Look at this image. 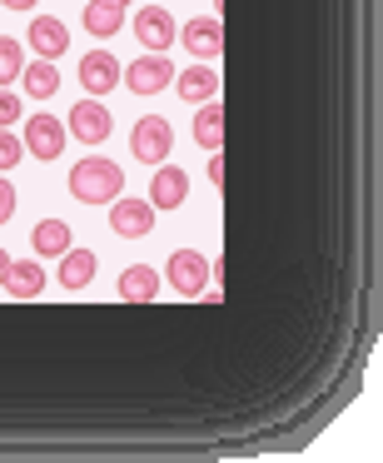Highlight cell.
<instances>
[{"instance_id":"6da1fadb","label":"cell","mask_w":383,"mask_h":463,"mask_svg":"<svg viewBox=\"0 0 383 463\" xmlns=\"http://www.w3.org/2000/svg\"><path fill=\"white\" fill-rule=\"evenodd\" d=\"M125 190V170L115 160H80L70 170V194L80 204H110Z\"/></svg>"},{"instance_id":"7a4b0ae2","label":"cell","mask_w":383,"mask_h":463,"mask_svg":"<svg viewBox=\"0 0 383 463\" xmlns=\"http://www.w3.org/2000/svg\"><path fill=\"white\" fill-rule=\"evenodd\" d=\"M130 150H135V160H145V165L170 160V155H174V130H170V120H164V115H145V120H135Z\"/></svg>"},{"instance_id":"3957f363","label":"cell","mask_w":383,"mask_h":463,"mask_svg":"<svg viewBox=\"0 0 383 463\" xmlns=\"http://www.w3.org/2000/svg\"><path fill=\"white\" fill-rule=\"evenodd\" d=\"M164 279H170L174 294L194 299V294H204V284H210V260H204L200 250H174V254H170V269H164Z\"/></svg>"},{"instance_id":"277c9868","label":"cell","mask_w":383,"mask_h":463,"mask_svg":"<svg viewBox=\"0 0 383 463\" xmlns=\"http://www.w3.org/2000/svg\"><path fill=\"white\" fill-rule=\"evenodd\" d=\"M180 41L190 45L194 61L214 65L224 55V25H220V15H194V21H184L180 25Z\"/></svg>"},{"instance_id":"5b68a950","label":"cell","mask_w":383,"mask_h":463,"mask_svg":"<svg viewBox=\"0 0 383 463\" xmlns=\"http://www.w3.org/2000/svg\"><path fill=\"white\" fill-rule=\"evenodd\" d=\"M135 35H140V45L150 55H164L180 41V25H174V15L164 11V5H145V11L135 15Z\"/></svg>"},{"instance_id":"8992f818","label":"cell","mask_w":383,"mask_h":463,"mask_svg":"<svg viewBox=\"0 0 383 463\" xmlns=\"http://www.w3.org/2000/svg\"><path fill=\"white\" fill-rule=\"evenodd\" d=\"M65 120H70V135H75V140H85V145H105V140H110V130H115L110 110H105L95 95H85Z\"/></svg>"},{"instance_id":"52a82bcc","label":"cell","mask_w":383,"mask_h":463,"mask_svg":"<svg viewBox=\"0 0 383 463\" xmlns=\"http://www.w3.org/2000/svg\"><path fill=\"white\" fill-rule=\"evenodd\" d=\"M65 135L70 130H65L55 115H31V120H25V150H31L35 160H61Z\"/></svg>"},{"instance_id":"ba28073f","label":"cell","mask_w":383,"mask_h":463,"mask_svg":"<svg viewBox=\"0 0 383 463\" xmlns=\"http://www.w3.org/2000/svg\"><path fill=\"white\" fill-rule=\"evenodd\" d=\"M110 230L120 240H145L154 230V204L150 200H110Z\"/></svg>"},{"instance_id":"9c48e42d","label":"cell","mask_w":383,"mask_h":463,"mask_svg":"<svg viewBox=\"0 0 383 463\" xmlns=\"http://www.w3.org/2000/svg\"><path fill=\"white\" fill-rule=\"evenodd\" d=\"M120 61H115L110 51H90L80 61V85H85V95H95V100H100V95H110L115 85H120Z\"/></svg>"},{"instance_id":"30bf717a","label":"cell","mask_w":383,"mask_h":463,"mask_svg":"<svg viewBox=\"0 0 383 463\" xmlns=\"http://www.w3.org/2000/svg\"><path fill=\"white\" fill-rule=\"evenodd\" d=\"M135 95H160L164 85L174 80V65L164 55H145V61H130V75H120Z\"/></svg>"},{"instance_id":"8fae6325","label":"cell","mask_w":383,"mask_h":463,"mask_svg":"<svg viewBox=\"0 0 383 463\" xmlns=\"http://www.w3.org/2000/svg\"><path fill=\"white\" fill-rule=\"evenodd\" d=\"M184 194H190V175L180 170V165H160L150 180V204L154 210H180Z\"/></svg>"},{"instance_id":"7c38bea8","label":"cell","mask_w":383,"mask_h":463,"mask_svg":"<svg viewBox=\"0 0 383 463\" xmlns=\"http://www.w3.org/2000/svg\"><path fill=\"white\" fill-rule=\"evenodd\" d=\"M0 289L11 294V299H35V294L45 289V269L35 260H11L5 264V279H0Z\"/></svg>"},{"instance_id":"4fadbf2b","label":"cell","mask_w":383,"mask_h":463,"mask_svg":"<svg viewBox=\"0 0 383 463\" xmlns=\"http://www.w3.org/2000/svg\"><path fill=\"white\" fill-rule=\"evenodd\" d=\"M31 45L41 51V61H61V55L70 51V31H65V21H55V15H35Z\"/></svg>"},{"instance_id":"5bb4252c","label":"cell","mask_w":383,"mask_h":463,"mask_svg":"<svg viewBox=\"0 0 383 463\" xmlns=\"http://www.w3.org/2000/svg\"><path fill=\"white\" fill-rule=\"evenodd\" d=\"M174 90H180V100H190V105H204V100H214L220 95V75H214V65H190L184 75H174Z\"/></svg>"},{"instance_id":"9a60e30c","label":"cell","mask_w":383,"mask_h":463,"mask_svg":"<svg viewBox=\"0 0 383 463\" xmlns=\"http://www.w3.org/2000/svg\"><path fill=\"white\" fill-rule=\"evenodd\" d=\"M125 25V0H85V31L95 41H110Z\"/></svg>"},{"instance_id":"2e32d148","label":"cell","mask_w":383,"mask_h":463,"mask_svg":"<svg viewBox=\"0 0 383 463\" xmlns=\"http://www.w3.org/2000/svg\"><path fill=\"white\" fill-rule=\"evenodd\" d=\"M120 299L125 304L160 299V269H150V264H130V269L120 274Z\"/></svg>"},{"instance_id":"e0dca14e","label":"cell","mask_w":383,"mask_h":463,"mask_svg":"<svg viewBox=\"0 0 383 463\" xmlns=\"http://www.w3.org/2000/svg\"><path fill=\"white\" fill-rule=\"evenodd\" d=\"M194 140H200V150H210V155L224 145V105H220V95L200 105V115H194Z\"/></svg>"},{"instance_id":"ac0fdd59","label":"cell","mask_w":383,"mask_h":463,"mask_svg":"<svg viewBox=\"0 0 383 463\" xmlns=\"http://www.w3.org/2000/svg\"><path fill=\"white\" fill-rule=\"evenodd\" d=\"M95 269H100L95 250H65L61 254V284L65 289H85V284L95 279Z\"/></svg>"},{"instance_id":"d6986e66","label":"cell","mask_w":383,"mask_h":463,"mask_svg":"<svg viewBox=\"0 0 383 463\" xmlns=\"http://www.w3.org/2000/svg\"><path fill=\"white\" fill-rule=\"evenodd\" d=\"M31 244H35L41 260H61V254L70 250V224H65V220H41V224H35V234H31Z\"/></svg>"},{"instance_id":"ffe728a7","label":"cell","mask_w":383,"mask_h":463,"mask_svg":"<svg viewBox=\"0 0 383 463\" xmlns=\"http://www.w3.org/2000/svg\"><path fill=\"white\" fill-rule=\"evenodd\" d=\"M25 80V95H35V100H51L55 90H61V71H55V61H35L21 71Z\"/></svg>"},{"instance_id":"44dd1931","label":"cell","mask_w":383,"mask_h":463,"mask_svg":"<svg viewBox=\"0 0 383 463\" xmlns=\"http://www.w3.org/2000/svg\"><path fill=\"white\" fill-rule=\"evenodd\" d=\"M25 71V55H21V41H11V35H0V85L21 80Z\"/></svg>"},{"instance_id":"7402d4cb","label":"cell","mask_w":383,"mask_h":463,"mask_svg":"<svg viewBox=\"0 0 383 463\" xmlns=\"http://www.w3.org/2000/svg\"><path fill=\"white\" fill-rule=\"evenodd\" d=\"M21 155H25V140H15L11 130H0V175L15 170V165H21Z\"/></svg>"},{"instance_id":"603a6c76","label":"cell","mask_w":383,"mask_h":463,"mask_svg":"<svg viewBox=\"0 0 383 463\" xmlns=\"http://www.w3.org/2000/svg\"><path fill=\"white\" fill-rule=\"evenodd\" d=\"M11 120H21V95L11 85H0V130H11Z\"/></svg>"},{"instance_id":"cb8c5ba5","label":"cell","mask_w":383,"mask_h":463,"mask_svg":"<svg viewBox=\"0 0 383 463\" xmlns=\"http://www.w3.org/2000/svg\"><path fill=\"white\" fill-rule=\"evenodd\" d=\"M11 214H15V184L5 180V175H0V224L11 220Z\"/></svg>"},{"instance_id":"d4e9b609","label":"cell","mask_w":383,"mask_h":463,"mask_svg":"<svg viewBox=\"0 0 383 463\" xmlns=\"http://www.w3.org/2000/svg\"><path fill=\"white\" fill-rule=\"evenodd\" d=\"M210 184H224V160H220V150L210 155Z\"/></svg>"},{"instance_id":"484cf974","label":"cell","mask_w":383,"mask_h":463,"mask_svg":"<svg viewBox=\"0 0 383 463\" xmlns=\"http://www.w3.org/2000/svg\"><path fill=\"white\" fill-rule=\"evenodd\" d=\"M0 5H5V11H31L35 0H0Z\"/></svg>"},{"instance_id":"4316f807","label":"cell","mask_w":383,"mask_h":463,"mask_svg":"<svg viewBox=\"0 0 383 463\" xmlns=\"http://www.w3.org/2000/svg\"><path fill=\"white\" fill-rule=\"evenodd\" d=\"M5 264H11V254H5V250H0V279H5Z\"/></svg>"}]
</instances>
